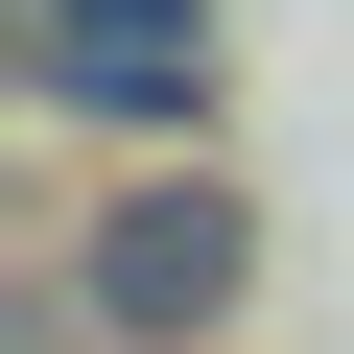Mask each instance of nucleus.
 Masks as SVG:
<instances>
[{"label": "nucleus", "instance_id": "nucleus-2", "mask_svg": "<svg viewBox=\"0 0 354 354\" xmlns=\"http://www.w3.org/2000/svg\"><path fill=\"white\" fill-rule=\"evenodd\" d=\"M71 118H213V0H24Z\"/></svg>", "mask_w": 354, "mask_h": 354}, {"label": "nucleus", "instance_id": "nucleus-1", "mask_svg": "<svg viewBox=\"0 0 354 354\" xmlns=\"http://www.w3.org/2000/svg\"><path fill=\"white\" fill-rule=\"evenodd\" d=\"M71 307L95 330H213L236 307V189H213V165H189V189H118L95 260H71Z\"/></svg>", "mask_w": 354, "mask_h": 354}]
</instances>
